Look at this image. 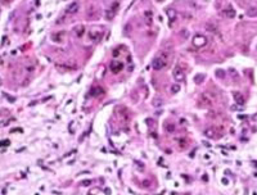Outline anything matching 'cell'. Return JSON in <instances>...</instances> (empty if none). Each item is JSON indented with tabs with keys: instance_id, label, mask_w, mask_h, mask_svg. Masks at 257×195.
I'll use <instances>...</instances> for the list:
<instances>
[{
	"instance_id": "obj_11",
	"label": "cell",
	"mask_w": 257,
	"mask_h": 195,
	"mask_svg": "<svg viewBox=\"0 0 257 195\" xmlns=\"http://www.w3.org/2000/svg\"><path fill=\"white\" fill-rule=\"evenodd\" d=\"M233 98H234V100L237 102V104H239V105L242 107L243 104H244V98H243V95L240 93H233Z\"/></svg>"
},
{
	"instance_id": "obj_14",
	"label": "cell",
	"mask_w": 257,
	"mask_h": 195,
	"mask_svg": "<svg viewBox=\"0 0 257 195\" xmlns=\"http://www.w3.org/2000/svg\"><path fill=\"white\" fill-rule=\"evenodd\" d=\"M222 14L228 18H234L235 17V10L233 8H228V9H224L222 10Z\"/></svg>"
},
{
	"instance_id": "obj_32",
	"label": "cell",
	"mask_w": 257,
	"mask_h": 195,
	"mask_svg": "<svg viewBox=\"0 0 257 195\" xmlns=\"http://www.w3.org/2000/svg\"><path fill=\"white\" fill-rule=\"evenodd\" d=\"M104 191H106V194H111V190H109V189H106Z\"/></svg>"
},
{
	"instance_id": "obj_30",
	"label": "cell",
	"mask_w": 257,
	"mask_h": 195,
	"mask_svg": "<svg viewBox=\"0 0 257 195\" xmlns=\"http://www.w3.org/2000/svg\"><path fill=\"white\" fill-rule=\"evenodd\" d=\"M203 144H204V146H207V148H210V146H211V145H210L208 143H207V141H203Z\"/></svg>"
},
{
	"instance_id": "obj_12",
	"label": "cell",
	"mask_w": 257,
	"mask_h": 195,
	"mask_svg": "<svg viewBox=\"0 0 257 195\" xmlns=\"http://www.w3.org/2000/svg\"><path fill=\"white\" fill-rule=\"evenodd\" d=\"M90 95H93V96H102V95H104V90L102 87H93L90 90Z\"/></svg>"
},
{
	"instance_id": "obj_4",
	"label": "cell",
	"mask_w": 257,
	"mask_h": 195,
	"mask_svg": "<svg viewBox=\"0 0 257 195\" xmlns=\"http://www.w3.org/2000/svg\"><path fill=\"white\" fill-rule=\"evenodd\" d=\"M88 36H89L90 41H93V42H100L102 39H103V32H102V31H90V32L88 34Z\"/></svg>"
},
{
	"instance_id": "obj_17",
	"label": "cell",
	"mask_w": 257,
	"mask_h": 195,
	"mask_svg": "<svg viewBox=\"0 0 257 195\" xmlns=\"http://www.w3.org/2000/svg\"><path fill=\"white\" fill-rule=\"evenodd\" d=\"M116 16V10H113L112 8H109L107 10V13H106V18L108 21H111V19H113V17Z\"/></svg>"
},
{
	"instance_id": "obj_31",
	"label": "cell",
	"mask_w": 257,
	"mask_h": 195,
	"mask_svg": "<svg viewBox=\"0 0 257 195\" xmlns=\"http://www.w3.org/2000/svg\"><path fill=\"white\" fill-rule=\"evenodd\" d=\"M222 184L226 185V184H228V180H226V178H222Z\"/></svg>"
},
{
	"instance_id": "obj_22",
	"label": "cell",
	"mask_w": 257,
	"mask_h": 195,
	"mask_svg": "<svg viewBox=\"0 0 257 195\" xmlns=\"http://www.w3.org/2000/svg\"><path fill=\"white\" fill-rule=\"evenodd\" d=\"M94 17H99V13L94 12L93 9H91L90 12H88V18H89V19H91V18H94Z\"/></svg>"
},
{
	"instance_id": "obj_3",
	"label": "cell",
	"mask_w": 257,
	"mask_h": 195,
	"mask_svg": "<svg viewBox=\"0 0 257 195\" xmlns=\"http://www.w3.org/2000/svg\"><path fill=\"white\" fill-rule=\"evenodd\" d=\"M174 78L176 82H183L184 80H185V73H184V71L180 68V66H176L174 69Z\"/></svg>"
},
{
	"instance_id": "obj_29",
	"label": "cell",
	"mask_w": 257,
	"mask_h": 195,
	"mask_svg": "<svg viewBox=\"0 0 257 195\" xmlns=\"http://www.w3.org/2000/svg\"><path fill=\"white\" fill-rule=\"evenodd\" d=\"M118 54H120V53H118V50H115V51H113V57H117Z\"/></svg>"
},
{
	"instance_id": "obj_2",
	"label": "cell",
	"mask_w": 257,
	"mask_h": 195,
	"mask_svg": "<svg viewBox=\"0 0 257 195\" xmlns=\"http://www.w3.org/2000/svg\"><path fill=\"white\" fill-rule=\"evenodd\" d=\"M207 42H208L207 37L204 35H201V34L194 35V37H193V40H192V44L194 45L195 48H203V46L207 45Z\"/></svg>"
},
{
	"instance_id": "obj_18",
	"label": "cell",
	"mask_w": 257,
	"mask_h": 195,
	"mask_svg": "<svg viewBox=\"0 0 257 195\" xmlns=\"http://www.w3.org/2000/svg\"><path fill=\"white\" fill-rule=\"evenodd\" d=\"M247 16L248 17H257V7H252L247 10Z\"/></svg>"
},
{
	"instance_id": "obj_8",
	"label": "cell",
	"mask_w": 257,
	"mask_h": 195,
	"mask_svg": "<svg viewBox=\"0 0 257 195\" xmlns=\"http://www.w3.org/2000/svg\"><path fill=\"white\" fill-rule=\"evenodd\" d=\"M204 135H206V137H208V139H217V137H220V134L216 131L215 127L204 130Z\"/></svg>"
},
{
	"instance_id": "obj_25",
	"label": "cell",
	"mask_w": 257,
	"mask_h": 195,
	"mask_svg": "<svg viewBox=\"0 0 257 195\" xmlns=\"http://www.w3.org/2000/svg\"><path fill=\"white\" fill-rule=\"evenodd\" d=\"M216 76H217L219 78H224V77H225V72L222 69H217V71H216Z\"/></svg>"
},
{
	"instance_id": "obj_10",
	"label": "cell",
	"mask_w": 257,
	"mask_h": 195,
	"mask_svg": "<svg viewBox=\"0 0 257 195\" xmlns=\"http://www.w3.org/2000/svg\"><path fill=\"white\" fill-rule=\"evenodd\" d=\"M167 17H168V25L172 26V22L176 19L177 17V12L175 9H167Z\"/></svg>"
},
{
	"instance_id": "obj_6",
	"label": "cell",
	"mask_w": 257,
	"mask_h": 195,
	"mask_svg": "<svg viewBox=\"0 0 257 195\" xmlns=\"http://www.w3.org/2000/svg\"><path fill=\"white\" fill-rule=\"evenodd\" d=\"M109 69L113 72V73H118L124 69V63L121 62H112L109 64Z\"/></svg>"
},
{
	"instance_id": "obj_16",
	"label": "cell",
	"mask_w": 257,
	"mask_h": 195,
	"mask_svg": "<svg viewBox=\"0 0 257 195\" xmlns=\"http://www.w3.org/2000/svg\"><path fill=\"white\" fill-rule=\"evenodd\" d=\"M204 78H206L204 73H198V75L194 76V82L195 84H202L204 81Z\"/></svg>"
},
{
	"instance_id": "obj_19",
	"label": "cell",
	"mask_w": 257,
	"mask_h": 195,
	"mask_svg": "<svg viewBox=\"0 0 257 195\" xmlns=\"http://www.w3.org/2000/svg\"><path fill=\"white\" fill-rule=\"evenodd\" d=\"M152 104H153V107H161V105H162V99L157 96V98H154V99H153Z\"/></svg>"
},
{
	"instance_id": "obj_28",
	"label": "cell",
	"mask_w": 257,
	"mask_h": 195,
	"mask_svg": "<svg viewBox=\"0 0 257 195\" xmlns=\"http://www.w3.org/2000/svg\"><path fill=\"white\" fill-rule=\"evenodd\" d=\"M9 143H10L9 140H3V141H1V145H3V146H8Z\"/></svg>"
},
{
	"instance_id": "obj_13",
	"label": "cell",
	"mask_w": 257,
	"mask_h": 195,
	"mask_svg": "<svg viewBox=\"0 0 257 195\" xmlns=\"http://www.w3.org/2000/svg\"><path fill=\"white\" fill-rule=\"evenodd\" d=\"M73 31H75V35L77 36V37H81V36H84V34H85V27L82 25H79L73 28Z\"/></svg>"
},
{
	"instance_id": "obj_5",
	"label": "cell",
	"mask_w": 257,
	"mask_h": 195,
	"mask_svg": "<svg viewBox=\"0 0 257 195\" xmlns=\"http://www.w3.org/2000/svg\"><path fill=\"white\" fill-rule=\"evenodd\" d=\"M211 104H212V99L208 96V94H206V93L201 94V96H199V105L206 107V105H211Z\"/></svg>"
},
{
	"instance_id": "obj_9",
	"label": "cell",
	"mask_w": 257,
	"mask_h": 195,
	"mask_svg": "<svg viewBox=\"0 0 257 195\" xmlns=\"http://www.w3.org/2000/svg\"><path fill=\"white\" fill-rule=\"evenodd\" d=\"M77 10H79V3H76V1H72L66 7V12L70 13V14H73Z\"/></svg>"
},
{
	"instance_id": "obj_15",
	"label": "cell",
	"mask_w": 257,
	"mask_h": 195,
	"mask_svg": "<svg viewBox=\"0 0 257 195\" xmlns=\"http://www.w3.org/2000/svg\"><path fill=\"white\" fill-rule=\"evenodd\" d=\"M206 28L208 30V31H212V32H215V34H217V32H219L217 27L215 26L213 22H208V23H206Z\"/></svg>"
},
{
	"instance_id": "obj_26",
	"label": "cell",
	"mask_w": 257,
	"mask_h": 195,
	"mask_svg": "<svg viewBox=\"0 0 257 195\" xmlns=\"http://www.w3.org/2000/svg\"><path fill=\"white\" fill-rule=\"evenodd\" d=\"M152 16H153V13L151 10H145V12H144V17H145V18H149V19H151Z\"/></svg>"
},
{
	"instance_id": "obj_7",
	"label": "cell",
	"mask_w": 257,
	"mask_h": 195,
	"mask_svg": "<svg viewBox=\"0 0 257 195\" xmlns=\"http://www.w3.org/2000/svg\"><path fill=\"white\" fill-rule=\"evenodd\" d=\"M64 36H66V32H64V31H61V32L53 34V35L50 36V39L53 40L54 42L61 44V42H63V40H64Z\"/></svg>"
},
{
	"instance_id": "obj_24",
	"label": "cell",
	"mask_w": 257,
	"mask_h": 195,
	"mask_svg": "<svg viewBox=\"0 0 257 195\" xmlns=\"http://www.w3.org/2000/svg\"><path fill=\"white\" fill-rule=\"evenodd\" d=\"M165 128H166V131H167V132H174V131H175V126H174L172 123H170V125L167 123Z\"/></svg>"
},
{
	"instance_id": "obj_23",
	"label": "cell",
	"mask_w": 257,
	"mask_h": 195,
	"mask_svg": "<svg viewBox=\"0 0 257 195\" xmlns=\"http://www.w3.org/2000/svg\"><path fill=\"white\" fill-rule=\"evenodd\" d=\"M186 144H188V140H186V139H180V140H179V146L181 148V149L185 148Z\"/></svg>"
},
{
	"instance_id": "obj_1",
	"label": "cell",
	"mask_w": 257,
	"mask_h": 195,
	"mask_svg": "<svg viewBox=\"0 0 257 195\" xmlns=\"http://www.w3.org/2000/svg\"><path fill=\"white\" fill-rule=\"evenodd\" d=\"M171 54L168 51H160L157 55L154 57V59L152 60V67L156 71H161L168 64V59H170Z\"/></svg>"
},
{
	"instance_id": "obj_20",
	"label": "cell",
	"mask_w": 257,
	"mask_h": 195,
	"mask_svg": "<svg viewBox=\"0 0 257 195\" xmlns=\"http://www.w3.org/2000/svg\"><path fill=\"white\" fill-rule=\"evenodd\" d=\"M180 91V84H174L171 86V93L172 94H177Z\"/></svg>"
},
{
	"instance_id": "obj_21",
	"label": "cell",
	"mask_w": 257,
	"mask_h": 195,
	"mask_svg": "<svg viewBox=\"0 0 257 195\" xmlns=\"http://www.w3.org/2000/svg\"><path fill=\"white\" fill-rule=\"evenodd\" d=\"M180 36H181L184 40H186L189 37V31L188 30H181V31H180Z\"/></svg>"
},
{
	"instance_id": "obj_27",
	"label": "cell",
	"mask_w": 257,
	"mask_h": 195,
	"mask_svg": "<svg viewBox=\"0 0 257 195\" xmlns=\"http://www.w3.org/2000/svg\"><path fill=\"white\" fill-rule=\"evenodd\" d=\"M90 184H91V181H90V180H85V181H82V182H81V185H82V186H89Z\"/></svg>"
}]
</instances>
